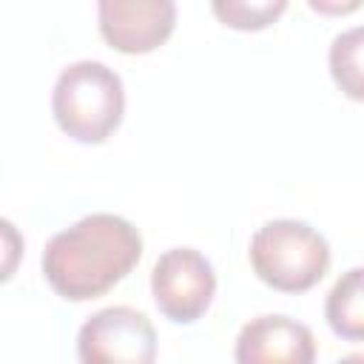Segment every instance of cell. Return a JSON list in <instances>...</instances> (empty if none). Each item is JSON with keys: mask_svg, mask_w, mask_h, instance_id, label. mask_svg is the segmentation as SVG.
Segmentation results:
<instances>
[{"mask_svg": "<svg viewBox=\"0 0 364 364\" xmlns=\"http://www.w3.org/2000/svg\"><path fill=\"white\" fill-rule=\"evenodd\" d=\"M250 267L279 293H307L330 267L327 239L301 219H270L250 239Z\"/></svg>", "mask_w": 364, "mask_h": 364, "instance_id": "obj_3", "label": "cell"}, {"mask_svg": "<svg viewBox=\"0 0 364 364\" xmlns=\"http://www.w3.org/2000/svg\"><path fill=\"white\" fill-rule=\"evenodd\" d=\"M151 296L168 321L193 324L213 304V264L196 247H171L156 259L151 270Z\"/></svg>", "mask_w": 364, "mask_h": 364, "instance_id": "obj_4", "label": "cell"}, {"mask_svg": "<svg viewBox=\"0 0 364 364\" xmlns=\"http://www.w3.org/2000/svg\"><path fill=\"white\" fill-rule=\"evenodd\" d=\"M77 355L82 364H151L156 358V330L142 310L105 307L82 321Z\"/></svg>", "mask_w": 364, "mask_h": 364, "instance_id": "obj_5", "label": "cell"}, {"mask_svg": "<svg viewBox=\"0 0 364 364\" xmlns=\"http://www.w3.org/2000/svg\"><path fill=\"white\" fill-rule=\"evenodd\" d=\"M233 358L239 364H310L316 358V338L307 324L267 313L239 330Z\"/></svg>", "mask_w": 364, "mask_h": 364, "instance_id": "obj_7", "label": "cell"}, {"mask_svg": "<svg viewBox=\"0 0 364 364\" xmlns=\"http://www.w3.org/2000/svg\"><path fill=\"white\" fill-rule=\"evenodd\" d=\"M327 65L338 91L355 102H364V26L347 28L330 43Z\"/></svg>", "mask_w": 364, "mask_h": 364, "instance_id": "obj_9", "label": "cell"}, {"mask_svg": "<svg viewBox=\"0 0 364 364\" xmlns=\"http://www.w3.org/2000/svg\"><path fill=\"white\" fill-rule=\"evenodd\" d=\"M307 6L324 17H344V14L358 11L364 6V0H307Z\"/></svg>", "mask_w": 364, "mask_h": 364, "instance_id": "obj_11", "label": "cell"}, {"mask_svg": "<svg viewBox=\"0 0 364 364\" xmlns=\"http://www.w3.org/2000/svg\"><path fill=\"white\" fill-rule=\"evenodd\" d=\"M51 114L63 134L82 145L105 142L122 122L125 88L114 68L97 60L65 65L51 91Z\"/></svg>", "mask_w": 364, "mask_h": 364, "instance_id": "obj_2", "label": "cell"}, {"mask_svg": "<svg viewBox=\"0 0 364 364\" xmlns=\"http://www.w3.org/2000/svg\"><path fill=\"white\" fill-rule=\"evenodd\" d=\"M142 259V233L117 213H88L46 242L40 267L65 301H91L119 284Z\"/></svg>", "mask_w": 364, "mask_h": 364, "instance_id": "obj_1", "label": "cell"}, {"mask_svg": "<svg viewBox=\"0 0 364 364\" xmlns=\"http://www.w3.org/2000/svg\"><path fill=\"white\" fill-rule=\"evenodd\" d=\"M324 318L344 341H364V267L344 270L324 299Z\"/></svg>", "mask_w": 364, "mask_h": 364, "instance_id": "obj_8", "label": "cell"}, {"mask_svg": "<svg viewBox=\"0 0 364 364\" xmlns=\"http://www.w3.org/2000/svg\"><path fill=\"white\" fill-rule=\"evenodd\" d=\"M102 40L119 54H151L176 28L173 0H97Z\"/></svg>", "mask_w": 364, "mask_h": 364, "instance_id": "obj_6", "label": "cell"}, {"mask_svg": "<svg viewBox=\"0 0 364 364\" xmlns=\"http://www.w3.org/2000/svg\"><path fill=\"white\" fill-rule=\"evenodd\" d=\"M210 9L233 31H262L284 14L287 0H210Z\"/></svg>", "mask_w": 364, "mask_h": 364, "instance_id": "obj_10", "label": "cell"}]
</instances>
